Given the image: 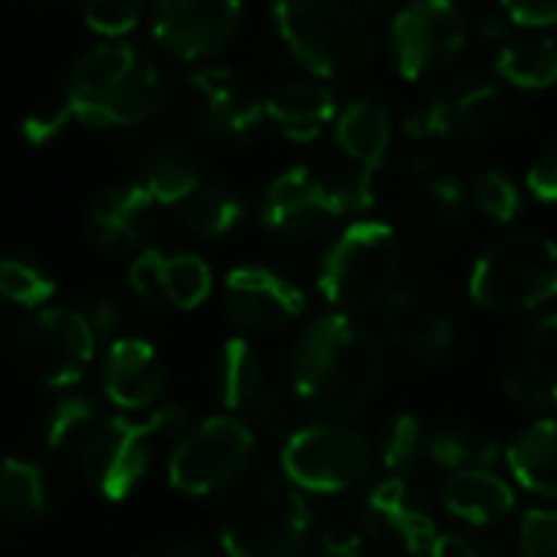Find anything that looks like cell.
Returning a JSON list of instances; mask_svg holds the SVG:
<instances>
[{
  "mask_svg": "<svg viewBox=\"0 0 557 557\" xmlns=\"http://www.w3.org/2000/svg\"><path fill=\"white\" fill-rule=\"evenodd\" d=\"M384 381V348L355 315L329 312L312 319L293 345L296 394L332 417L364 410Z\"/></svg>",
  "mask_w": 557,
  "mask_h": 557,
  "instance_id": "cell-1",
  "label": "cell"
},
{
  "mask_svg": "<svg viewBox=\"0 0 557 557\" xmlns=\"http://www.w3.org/2000/svg\"><path fill=\"white\" fill-rule=\"evenodd\" d=\"M275 27L315 79H355L381 53L377 0H275Z\"/></svg>",
  "mask_w": 557,
  "mask_h": 557,
  "instance_id": "cell-2",
  "label": "cell"
},
{
  "mask_svg": "<svg viewBox=\"0 0 557 557\" xmlns=\"http://www.w3.org/2000/svg\"><path fill=\"white\" fill-rule=\"evenodd\" d=\"M73 119L89 128L138 125L164 102L158 66L132 44H96L70 70L63 86Z\"/></svg>",
  "mask_w": 557,
  "mask_h": 557,
  "instance_id": "cell-3",
  "label": "cell"
},
{
  "mask_svg": "<svg viewBox=\"0 0 557 557\" xmlns=\"http://www.w3.org/2000/svg\"><path fill=\"white\" fill-rule=\"evenodd\" d=\"M312 511L289 479H239L220 511V544L226 557H296L309 537Z\"/></svg>",
  "mask_w": 557,
  "mask_h": 557,
  "instance_id": "cell-4",
  "label": "cell"
},
{
  "mask_svg": "<svg viewBox=\"0 0 557 557\" xmlns=\"http://www.w3.org/2000/svg\"><path fill=\"white\" fill-rule=\"evenodd\" d=\"M190 430L181 404H164L148 417H109L83 446L86 482L109 502L128 498L148 475L161 446H177Z\"/></svg>",
  "mask_w": 557,
  "mask_h": 557,
  "instance_id": "cell-5",
  "label": "cell"
},
{
  "mask_svg": "<svg viewBox=\"0 0 557 557\" xmlns=\"http://www.w3.org/2000/svg\"><path fill=\"white\" fill-rule=\"evenodd\" d=\"M400 262L397 233L381 220H358L329 246L319 269V289L345 315L384 309L397 293Z\"/></svg>",
  "mask_w": 557,
  "mask_h": 557,
  "instance_id": "cell-6",
  "label": "cell"
},
{
  "mask_svg": "<svg viewBox=\"0 0 557 557\" xmlns=\"http://www.w3.org/2000/svg\"><path fill=\"white\" fill-rule=\"evenodd\" d=\"M469 296L488 312H531L557 299V243L541 233H508L472 265Z\"/></svg>",
  "mask_w": 557,
  "mask_h": 557,
  "instance_id": "cell-7",
  "label": "cell"
},
{
  "mask_svg": "<svg viewBox=\"0 0 557 557\" xmlns=\"http://www.w3.org/2000/svg\"><path fill=\"white\" fill-rule=\"evenodd\" d=\"M374 459H377L374 443L361 430L348 423L322 420V423L299 426L286 440L283 475L296 488L335 495L368 482Z\"/></svg>",
  "mask_w": 557,
  "mask_h": 557,
  "instance_id": "cell-8",
  "label": "cell"
},
{
  "mask_svg": "<svg viewBox=\"0 0 557 557\" xmlns=\"http://www.w3.org/2000/svg\"><path fill=\"white\" fill-rule=\"evenodd\" d=\"M256 433L230 413L210 417L184 433L171 449L168 479L184 495H213L233 488L252 459Z\"/></svg>",
  "mask_w": 557,
  "mask_h": 557,
  "instance_id": "cell-9",
  "label": "cell"
},
{
  "mask_svg": "<svg viewBox=\"0 0 557 557\" xmlns=\"http://www.w3.org/2000/svg\"><path fill=\"white\" fill-rule=\"evenodd\" d=\"M213 384L239 423H246L252 433H269V436H293L296 433V413L289 397L283 394L265 368V361L252 351L249 342L230 338L213 364Z\"/></svg>",
  "mask_w": 557,
  "mask_h": 557,
  "instance_id": "cell-10",
  "label": "cell"
},
{
  "mask_svg": "<svg viewBox=\"0 0 557 557\" xmlns=\"http://www.w3.org/2000/svg\"><path fill=\"white\" fill-rule=\"evenodd\" d=\"M96 355V332L83 312L44 309L21 332L14 345L17 368L44 387L76 384Z\"/></svg>",
  "mask_w": 557,
  "mask_h": 557,
  "instance_id": "cell-11",
  "label": "cell"
},
{
  "mask_svg": "<svg viewBox=\"0 0 557 557\" xmlns=\"http://www.w3.org/2000/svg\"><path fill=\"white\" fill-rule=\"evenodd\" d=\"M466 17L456 0H410L391 24V50L397 73L420 83L446 70L466 47Z\"/></svg>",
  "mask_w": 557,
  "mask_h": 557,
  "instance_id": "cell-12",
  "label": "cell"
},
{
  "mask_svg": "<svg viewBox=\"0 0 557 557\" xmlns=\"http://www.w3.org/2000/svg\"><path fill=\"white\" fill-rule=\"evenodd\" d=\"M498 381L528 410H557V315L515 325L498 348Z\"/></svg>",
  "mask_w": 557,
  "mask_h": 557,
  "instance_id": "cell-13",
  "label": "cell"
},
{
  "mask_svg": "<svg viewBox=\"0 0 557 557\" xmlns=\"http://www.w3.org/2000/svg\"><path fill=\"white\" fill-rule=\"evenodd\" d=\"M508 119L505 96L479 79L440 86L410 119L407 132L417 141H462L502 128Z\"/></svg>",
  "mask_w": 557,
  "mask_h": 557,
  "instance_id": "cell-14",
  "label": "cell"
},
{
  "mask_svg": "<svg viewBox=\"0 0 557 557\" xmlns=\"http://www.w3.org/2000/svg\"><path fill=\"white\" fill-rule=\"evenodd\" d=\"M345 213L325 171L293 168L278 174L262 200L265 226L286 243H315Z\"/></svg>",
  "mask_w": 557,
  "mask_h": 557,
  "instance_id": "cell-15",
  "label": "cell"
},
{
  "mask_svg": "<svg viewBox=\"0 0 557 557\" xmlns=\"http://www.w3.org/2000/svg\"><path fill=\"white\" fill-rule=\"evenodd\" d=\"M223 309L252 335H278L306 315V296L286 275L265 265H239L223 283Z\"/></svg>",
  "mask_w": 557,
  "mask_h": 557,
  "instance_id": "cell-16",
  "label": "cell"
},
{
  "mask_svg": "<svg viewBox=\"0 0 557 557\" xmlns=\"http://www.w3.org/2000/svg\"><path fill=\"white\" fill-rule=\"evenodd\" d=\"M239 24L243 0H158L151 34L168 53L200 60L230 47Z\"/></svg>",
  "mask_w": 557,
  "mask_h": 557,
  "instance_id": "cell-17",
  "label": "cell"
},
{
  "mask_svg": "<svg viewBox=\"0 0 557 557\" xmlns=\"http://www.w3.org/2000/svg\"><path fill=\"white\" fill-rule=\"evenodd\" d=\"M387 345L410 364H440L456 345V329L446 309L420 289H397L381 309Z\"/></svg>",
  "mask_w": 557,
  "mask_h": 557,
  "instance_id": "cell-18",
  "label": "cell"
},
{
  "mask_svg": "<svg viewBox=\"0 0 557 557\" xmlns=\"http://www.w3.org/2000/svg\"><path fill=\"white\" fill-rule=\"evenodd\" d=\"M197 119L223 138H249L265 122V99L249 76L230 66H203L187 79Z\"/></svg>",
  "mask_w": 557,
  "mask_h": 557,
  "instance_id": "cell-19",
  "label": "cell"
},
{
  "mask_svg": "<svg viewBox=\"0 0 557 557\" xmlns=\"http://www.w3.org/2000/svg\"><path fill=\"white\" fill-rule=\"evenodd\" d=\"M364 531L410 557H426L436 544V518L407 479L387 475L364 498Z\"/></svg>",
  "mask_w": 557,
  "mask_h": 557,
  "instance_id": "cell-20",
  "label": "cell"
},
{
  "mask_svg": "<svg viewBox=\"0 0 557 557\" xmlns=\"http://www.w3.org/2000/svg\"><path fill=\"white\" fill-rule=\"evenodd\" d=\"M158 200L138 184H115L106 187L86 213V236L106 256H128L135 252L158 223Z\"/></svg>",
  "mask_w": 557,
  "mask_h": 557,
  "instance_id": "cell-21",
  "label": "cell"
},
{
  "mask_svg": "<svg viewBox=\"0 0 557 557\" xmlns=\"http://www.w3.org/2000/svg\"><path fill=\"white\" fill-rule=\"evenodd\" d=\"M132 289L151 306L168 309H197L213 289V272L207 259L194 252H158L145 249L128 269Z\"/></svg>",
  "mask_w": 557,
  "mask_h": 557,
  "instance_id": "cell-22",
  "label": "cell"
},
{
  "mask_svg": "<svg viewBox=\"0 0 557 557\" xmlns=\"http://www.w3.org/2000/svg\"><path fill=\"white\" fill-rule=\"evenodd\" d=\"M168 384L161 355L145 338H115L102 361V391L122 410L151 407Z\"/></svg>",
  "mask_w": 557,
  "mask_h": 557,
  "instance_id": "cell-23",
  "label": "cell"
},
{
  "mask_svg": "<svg viewBox=\"0 0 557 557\" xmlns=\"http://www.w3.org/2000/svg\"><path fill=\"white\" fill-rule=\"evenodd\" d=\"M413 220L420 239L433 249H446L462 236L466 226V197L459 177L436 164L420 161L413 171Z\"/></svg>",
  "mask_w": 557,
  "mask_h": 557,
  "instance_id": "cell-24",
  "label": "cell"
},
{
  "mask_svg": "<svg viewBox=\"0 0 557 557\" xmlns=\"http://www.w3.org/2000/svg\"><path fill=\"white\" fill-rule=\"evenodd\" d=\"M391 135H394V122L381 102L374 99L351 102L335 122V145L342 154V168L358 181H364L368 187H374V174L387 158Z\"/></svg>",
  "mask_w": 557,
  "mask_h": 557,
  "instance_id": "cell-25",
  "label": "cell"
},
{
  "mask_svg": "<svg viewBox=\"0 0 557 557\" xmlns=\"http://www.w3.org/2000/svg\"><path fill=\"white\" fill-rule=\"evenodd\" d=\"M265 122L293 141H312L332 122H338V106L325 83L296 79L275 86L265 96Z\"/></svg>",
  "mask_w": 557,
  "mask_h": 557,
  "instance_id": "cell-26",
  "label": "cell"
},
{
  "mask_svg": "<svg viewBox=\"0 0 557 557\" xmlns=\"http://www.w3.org/2000/svg\"><path fill=\"white\" fill-rule=\"evenodd\" d=\"M505 462L521 488L557 498V417H541L518 430L505 446Z\"/></svg>",
  "mask_w": 557,
  "mask_h": 557,
  "instance_id": "cell-27",
  "label": "cell"
},
{
  "mask_svg": "<svg viewBox=\"0 0 557 557\" xmlns=\"http://www.w3.org/2000/svg\"><path fill=\"white\" fill-rule=\"evenodd\" d=\"M443 505L466 524H495L515 508V492L492 469L456 472L443 485Z\"/></svg>",
  "mask_w": 557,
  "mask_h": 557,
  "instance_id": "cell-28",
  "label": "cell"
},
{
  "mask_svg": "<svg viewBox=\"0 0 557 557\" xmlns=\"http://www.w3.org/2000/svg\"><path fill=\"white\" fill-rule=\"evenodd\" d=\"M495 70L518 89H547L557 83V40L541 34H521L505 40Z\"/></svg>",
  "mask_w": 557,
  "mask_h": 557,
  "instance_id": "cell-29",
  "label": "cell"
},
{
  "mask_svg": "<svg viewBox=\"0 0 557 557\" xmlns=\"http://www.w3.org/2000/svg\"><path fill=\"white\" fill-rule=\"evenodd\" d=\"M174 210H177V220L184 223V230H190L194 236H203V239L230 236L246 216L239 194H233L223 184H200Z\"/></svg>",
  "mask_w": 557,
  "mask_h": 557,
  "instance_id": "cell-30",
  "label": "cell"
},
{
  "mask_svg": "<svg viewBox=\"0 0 557 557\" xmlns=\"http://www.w3.org/2000/svg\"><path fill=\"white\" fill-rule=\"evenodd\" d=\"M430 459L443 469L456 472H475L492 469L502 456V446L492 433L472 423H449L436 433H430Z\"/></svg>",
  "mask_w": 557,
  "mask_h": 557,
  "instance_id": "cell-31",
  "label": "cell"
},
{
  "mask_svg": "<svg viewBox=\"0 0 557 557\" xmlns=\"http://www.w3.org/2000/svg\"><path fill=\"white\" fill-rule=\"evenodd\" d=\"M138 184L161 207H177L203 181H200V171L190 154H184L181 148H154L138 161Z\"/></svg>",
  "mask_w": 557,
  "mask_h": 557,
  "instance_id": "cell-32",
  "label": "cell"
},
{
  "mask_svg": "<svg viewBox=\"0 0 557 557\" xmlns=\"http://www.w3.org/2000/svg\"><path fill=\"white\" fill-rule=\"evenodd\" d=\"M47 475L30 459H0V521H34L47 511Z\"/></svg>",
  "mask_w": 557,
  "mask_h": 557,
  "instance_id": "cell-33",
  "label": "cell"
},
{
  "mask_svg": "<svg viewBox=\"0 0 557 557\" xmlns=\"http://www.w3.org/2000/svg\"><path fill=\"white\" fill-rule=\"evenodd\" d=\"M426 449H430V436H426L423 423L413 413L391 417L381 426L377 443H374V453H377L381 466L397 479H404V472L417 469L423 462V456H430Z\"/></svg>",
  "mask_w": 557,
  "mask_h": 557,
  "instance_id": "cell-34",
  "label": "cell"
},
{
  "mask_svg": "<svg viewBox=\"0 0 557 557\" xmlns=\"http://www.w3.org/2000/svg\"><path fill=\"white\" fill-rule=\"evenodd\" d=\"M53 293H57V278L40 259L24 252L0 259V299L24 309H40L53 299Z\"/></svg>",
  "mask_w": 557,
  "mask_h": 557,
  "instance_id": "cell-35",
  "label": "cell"
},
{
  "mask_svg": "<svg viewBox=\"0 0 557 557\" xmlns=\"http://www.w3.org/2000/svg\"><path fill=\"white\" fill-rule=\"evenodd\" d=\"M96 420H99V407L89 394H66L50 407L40 436L50 449L66 453L79 443L83 446L89 443V436L96 433Z\"/></svg>",
  "mask_w": 557,
  "mask_h": 557,
  "instance_id": "cell-36",
  "label": "cell"
},
{
  "mask_svg": "<svg viewBox=\"0 0 557 557\" xmlns=\"http://www.w3.org/2000/svg\"><path fill=\"white\" fill-rule=\"evenodd\" d=\"M472 203L485 220L508 223L521 207V194L502 171H482L472 184Z\"/></svg>",
  "mask_w": 557,
  "mask_h": 557,
  "instance_id": "cell-37",
  "label": "cell"
},
{
  "mask_svg": "<svg viewBox=\"0 0 557 557\" xmlns=\"http://www.w3.org/2000/svg\"><path fill=\"white\" fill-rule=\"evenodd\" d=\"M73 119V106L66 99V92H50V96H40L30 112L24 115L21 122V132L30 145H47L53 135L63 132V125Z\"/></svg>",
  "mask_w": 557,
  "mask_h": 557,
  "instance_id": "cell-38",
  "label": "cell"
},
{
  "mask_svg": "<svg viewBox=\"0 0 557 557\" xmlns=\"http://www.w3.org/2000/svg\"><path fill=\"white\" fill-rule=\"evenodd\" d=\"M145 11V0H83L86 24L102 37H122L128 34Z\"/></svg>",
  "mask_w": 557,
  "mask_h": 557,
  "instance_id": "cell-39",
  "label": "cell"
},
{
  "mask_svg": "<svg viewBox=\"0 0 557 557\" xmlns=\"http://www.w3.org/2000/svg\"><path fill=\"white\" fill-rule=\"evenodd\" d=\"M521 557H557V511L531 508L518 528Z\"/></svg>",
  "mask_w": 557,
  "mask_h": 557,
  "instance_id": "cell-40",
  "label": "cell"
},
{
  "mask_svg": "<svg viewBox=\"0 0 557 557\" xmlns=\"http://www.w3.org/2000/svg\"><path fill=\"white\" fill-rule=\"evenodd\" d=\"M364 524H351V521H332L319 531V544H315V557H361L364 554Z\"/></svg>",
  "mask_w": 557,
  "mask_h": 557,
  "instance_id": "cell-41",
  "label": "cell"
},
{
  "mask_svg": "<svg viewBox=\"0 0 557 557\" xmlns=\"http://www.w3.org/2000/svg\"><path fill=\"white\" fill-rule=\"evenodd\" d=\"M502 11L515 27L544 30L557 24V0H502Z\"/></svg>",
  "mask_w": 557,
  "mask_h": 557,
  "instance_id": "cell-42",
  "label": "cell"
},
{
  "mask_svg": "<svg viewBox=\"0 0 557 557\" xmlns=\"http://www.w3.org/2000/svg\"><path fill=\"white\" fill-rule=\"evenodd\" d=\"M528 190L544 200V203H557V148L544 151L531 168H528V177H524Z\"/></svg>",
  "mask_w": 557,
  "mask_h": 557,
  "instance_id": "cell-43",
  "label": "cell"
},
{
  "mask_svg": "<svg viewBox=\"0 0 557 557\" xmlns=\"http://www.w3.org/2000/svg\"><path fill=\"white\" fill-rule=\"evenodd\" d=\"M426 557H495V550L469 534L453 531V534H440Z\"/></svg>",
  "mask_w": 557,
  "mask_h": 557,
  "instance_id": "cell-44",
  "label": "cell"
},
{
  "mask_svg": "<svg viewBox=\"0 0 557 557\" xmlns=\"http://www.w3.org/2000/svg\"><path fill=\"white\" fill-rule=\"evenodd\" d=\"M86 319H89L96 338H99V335H115V332L125 325V306H122L115 296H102V299H96V302L89 306Z\"/></svg>",
  "mask_w": 557,
  "mask_h": 557,
  "instance_id": "cell-45",
  "label": "cell"
},
{
  "mask_svg": "<svg viewBox=\"0 0 557 557\" xmlns=\"http://www.w3.org/2000/svg\"><path fill=\"white\" fill-rule=\"evenodd\" d=\"M508 17H502V14H482L479 17V34L485 37V40H502L505 34H508Z\"/></svg>",
  "mask_w": 557,
  "mask_h": 557,
  "instance_id": "cell-46",
  "label": "cell"
},
{
  "mask_svg": "<svg viewBox=\"0 0 557 557\" xmlns=\"http://www.w3.org/2000/svg\"><path fill=\"white\" fill-rule=\"evenodd\" d=\"M158 557H223V554H216V550H213V547H207V544L187 541V544H174V547L161 550Z\"/></svg>",
  "mask_w": 557,
  "mask_h": 557,
  "instance_id": "cell-47",
  "label": "cell"
}]
</instances>
